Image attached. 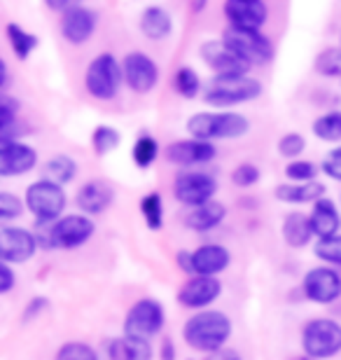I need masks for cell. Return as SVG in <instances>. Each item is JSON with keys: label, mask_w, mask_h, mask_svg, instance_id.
Instances as JSON below:
<instances>
[{"label": "cell", "mask_w": 341, "mask_h": 360, "mask_svg": "<svg viewBox=\"0 0 341 360\" xmlns=\"http://www.w3.org/2000/svg\"><path fill=\"white\" fill-rule=\"evenodd\" d=\"M162 358L164 360H176V349H173V342L166 340L164 347H162Z\"/></svg>", "instance_id": "45"}, {"label": "cell", "mask_w": 341, "mask_h": 360, "mask_svg": "<svg viewBox=\"0 0 341 360\" xmlns=\"http://www.w3.org/2000/svg\"><path fill=\"white\" fill-rule=\"evenodd\" d=\"M292 360H314V358H311V356H307V354H304V356H297V358H292Z\"/></svg>", "instance_id": "46"}, {"label": "cell", "mask_w": 341, "mask_h": 360, "mask_svg": "<svg viewBox=\"0 0 341 360\" xmlns=\"http://www.w3.org/2000/svg\"><path fill=\"white\" fill-rule=\"evenodd\" d=\"M314 227H311V218L304 213H288L283 218V239L290 248H304L314 239Z\"/></svg>", "instance_id": "25"}, {"label": "cell", "mask_w": 341, "mask_h": 360, "mask_svg": "<svg viewBox=\"0 0 341 360\" xmlns=\"http://www.w3.org/2000/svg\"><path fill=\"white\" fill-rule=\"evenodd\" d=\"M141 31L145 33V38L150 40H164L166 35H171L173 31V21L171 14L164 7H148L141 17Z\"/></svg>", "instance_id": "27"}, {"label": "cell", "mask_w": 341, "mask_h": 360, "mask_svg": "<svg viewBox=\"0 0 341 360\" xmlns=\"http://www.w3.org/2000/svg\"><path fill=\"white\" fill-rule=\"evenodd\" d=\"M217 192V180L204 171H183L173 180V194L185 206H204L213 201Z\"/></svg>", "instance_id": "10"}, {"label": "cell", "mask_w": 341, "mask_h": 360, "mask_svg": "<svg viewBox=\"0 0 341 360\" xmlns=\"http://www.w3.org/2000/svg\"><path fill=\"white\" fill-rule=\"evenodd\" d=\"M112 197H115V192L108 183H103V180H89V183H84L79 187L75 201H77V208L84 215H96V213H103L105 208L110 206Z\"/></svg>", "instance_id": "21"}, {"label": "cell", "mask_w": 341, "mask_h": 360, "mask_svg": "<svg viewBox=\"0 0 341 360\" xmlns=\"http://www.w3.org/2000/svg\"><path fill=\"white\" fill-rule=\"evenodd\" d=\"M224 17L234 28L259 31L266 24L269 7L262 0H229V3H224Z\"/></svg>", "instance_id": "15"}, {"label": "cell", "mask_w": 341, "mask_h": 360, "mask_svg": "<svg viewBox=\"0 0 341 360\" xmlns=\"http://www.w3.org/2000/svg\"><path fill=\"white\" fill-rule=\"evenodd\" d=\"M215 146L208 141H197V139H187V141H176L166 148V157L171 164L178 167H194V164H206L210 160H215Z\"/></svg>", "instance_id": "19"}, {"label": "cell", "mask_w": 341, "mask_h": 360, "mask_svg": "<svg viewBox=\"0 0 341 360\" xmlns=\"http://www.w3.org/2000/svg\"><path fill=\"white\" fill-rule=\"evenodd\" d=\"M314 134L321 141L337 143L341 141V112H325L314 122Z\"/></svg>", "instance_id": "32"}, {"label": "cell", "mask_w": 341, "mask_h": 360, "mask_svg": "<svg viewBox=\"0 0 341 360\" xmlns=\"http://www.w3.org/2000/svg\"><path fill=\"white\" fill-rule=\"evenodd\" d=\"M231 180H234V185L238 187H250L259 180V169L255 164H238V167L231 171Z\"/></svg>", "instance_id": "41"}, {"label": "cell", "mask_w": 341, "mask_h": 360, "mask_svg": "<svg viewBox=\"0 0 341 360\" xmlns=\"http://www.w3.org/2000/svg\"><path fill=\"white\" fill-rule=\"evenodd\" d=\"M164 307L157 300L145 297L138 300L136 304L129 309L127 319H124V335L138 337V340H152L155 335L162 333L164 328Z\"/></svg>", "instance_id": "9"}, {"label": "cell", "mask_w": 341, "mask_h": 360, "mask_svg": "<svg viewBox=\"0 0 341 360\" xmlns=\"http://www.w3.org/2000/svg\"><path fill=\"white\" fill-rule=\"evenodd\" d=\"M14 288V271L7 262L0 264V292L7 295Z\"/></svg>", "instance_id": "43"}, {"label": "cell", "mask_w": 341, "mask_h": 360, "mask_svg": "<svg viewBox=\"0 0 341 360\" xmlns=\"http://www.w3.org/2000/svg\"><path fill=\"white\" fill-rule=\"evenodd\" d=\"M5 33H7V40H10L12 52L17 54L21 61H26L28 56H31L33 49L40 45L38 35L28 33L26 28H21L19 24H7L5 26Z\"/></svg>", "instance_id": "29"}, {"label": "cell", "mask_w": 341, "mask_h": 360, "mask_svg": "<svg viewBox=\"0 0 341 360\" xmlns=\"http://www.w3.org/2000/svg\"><path fill=\"white\" fill-rule=\"evenodd\" d=\"M321 171L325 176H330L332 180L341 183V146L335 148V150H330V153L323 157Z\"/></svg>", "instance_id": "42"}, {"label": "cell", "mask_w": 341, "mask_h": 360, "mask_svg": "<svg viewBox=\"0 0 341 360\" xmlns=\"http://www.w3.org/2000/svg\"><path fill=\"white\" fill-rule=\"evenodd\" d=\"M224 360H241V358H238L236 354H229V356H227V358H224Z\"/></svg>", "instance_id": "47"}, {"label": "cell", "mask_w": 341, "mask_h": 360, "mask_svg": "<svg viewBox=\"0 0 341 360\" xmlns=\"http://www.w3.org/2000/svg\"><path fill=\"white\" fill-rule=\"evenodd\" d=\"M96 31V14L84 5H72L61 14V33L70 45H84Z\"/></svg>", "instance_id": "17"}, {"label": "cell", "mask_w": 341, "mask_h": 360, "mask_svg": "<svg viewBox=\"0 0 341 360\" xmlns=\"http://www.w3.org/2000/svg\"><path fill=\"white\" fill-rule=\"evenodd\" d=\"M124 82V68L112 54H98L84 73V87L98 101H112Z\"/></svg>", "instance_id": "5"}, {"label": "cell", "mask_w": 341, "mask_h": 360, "mask_svg": "<svg viewBox=\"0 0 341 360\" xmlns=\"http://www.w3.org/2000/svg\"><path fill=\"white\" fill-rule=\"evenodd\" d=\"M201 59L206 61V66L213 70L215 75H248L250 63L238 56L234 49L224 45L222 40H208L201 45Z\"/></svg>", "instance_id": "11"}, {"label": "cell", "mask_w": 341, "mask_h": 360, "mask_svg": "<svg viewBox=\"0 0 341 360\" xmlns=\"http://www.w3.org/2000/svg\"><path fill=\"white\" fill-rule=\"evenodd\" d=\"M316 68L328 77H341V49L330 47L318 56Z\"/></svg>", "instance_id": "38"}, {"label": "cell", "mask_w": 341, "mask_h": 360, "mask_svg": "<svg viewBox=\"0 0 341 360\" xmlns=\"http://www.w3.org/2000/svg\"><path fill=\"white\" fill-rule=\"evenodd\" d=\"M307 148V141H304L302 134H285L283 139L278 141V153L283 157H300Z\"/></svg>", "instance_id": "40"}, {"label": "cell", "mask_w": 341, "mask_h": 360, "mask_svg": "<svg viewBox=\"0 0 341 360\" xmlns=\"http://www.w3.org/2000/svg\"><path fill=\"white\" fill-rule=\"evenodd\" d=\"M302 349L314 360L332 358L341 351V326L330 319H314L302 330Z\"/></svg>", "instance_id": "6"}, {"label": "cell", "mask_w": 341, "mask_h": 360, "mask_svg": "<svg viewBox=\"0 0 341 360\" xmlns=\"http://www.w3.org/2000/svg\"><path fill=\"white\" fill-rule=\"evenodd\" d=\"M224 215H227L224 204H220V201H208V204L192 208V211L187 213L185 225L194 229V232H208V229L220 225L224 220Z\"/></svg>", "instance_id": "26"}, {"label": "cell", "mask_w": 341, "mask_h": 360, "mask_svg": "<svg viewBox=\"0 0 341 360\" xmlns=\"http://www.w3.org/2000/svg\"><path fill=\"white\" fill-rule=\"evenodd\" d=\"M304 295L316 304H332L341 297V276L332 267H314L302 281Z\"/></svg>", "instance_id": "13"}, {"label": "cell", "mask_w": 341, "mask_h": 360, "mask_svg": "<svg viewBox=\"0 0 341 360\" xmlns=\"http://www.w3.org/2000/svg\"><path fill=\"white\" fill-rule=\"evenodd\" d=\"M176 89L178 94H183L185 98H194L197 94L201 91V80H199V73L190 66H183L178 68L176 73Z\"/></svg>", "instance_id": "34"}, {"label": "cell", "mask_w": 341, "mask_h": 360, "mask_svg": "<svg viewBox=\"0 0 341 360\" xmlns=\"http://www.w3.org/2000/svg\"><path fill=\"white\" fill-rule=\"evenodd\" d=\"M316 255H318V260L330 262V264H339L341 267V234L318 241Z\"/></svg>", "instance_id": "37"}, {"label": "cell", "mask_w": 341, "mask_h": 360, "mask_svg": "<svg viewBox=\"0 0 341 360\" xmlns=\"http://www.w3.org/2000/svg\"><path fill=\"white\" fill-rule=\"evenodd\" d=\"M259 94H262V84L248 75H215L210 77L204 87L206 103L215 108L248 103V101H255Z\"/></svg>", "instance_id": "4"}, {"label": "cell", "mask_w": 341, "mask_h": 360, "mask_svg": "<svg viewBox=\"0 0 341 360\" xmlns=\"http://www.w3.org/2000/svg\"><path fill=\"white\" fill-rule=\"evenodd\" d=\"M24 213V201L19 197H14L10 192H3L0 194V220H14Z\"/></svg>", "instance_id": "39"}, {"label": "cell", "mask_w": 341, "mask_h": 360, "mask_svg": "<svg viewBox=\"0 0 341 360\" xmlns=\"http://www.w3.org/2000/svg\"><path fill=\"white\" fill-rule=\"evenodd\" d=\"M38 239L24 227H3L0 229V260L7 264L28 262L38 250Z\"/></svg>", "instance_id": "12"}, {"label": "cell", "mask_w": 341, "mask_h": 360, "mask_svg": "<svg viewBox=\"0 0 341 360\" xmlns=\"http://www.w3.org/2000/svg\"><path fill=\"white\" fill-rule=\"evenodd\" d=\"M183 337L194 351L215 354V351H220L231 337V321L227 314L206 309V311L194 314L192 319L185 323Z\"/></svg>", "instance_id": "1"}, {"label": "cell", "mask_w": 341, "mask_h": 360, "mask_svg": "<svg viewBox=\"0 0 341 360\" xmlns=\"http://www.w3.org/2000/svg\"><path fill=\"white\" fill-rule=\"evenodd\" d=\"M157 155H159V143H157L155 139H152L150 134H143L141 139H138V141L134 143L131 157H134L136 167L148 169L150 164H155Z\"/></svg>", "instance_id": "31"}, {"label": "cell", "mask_w": 341, "mask_h": 360, "mask_svg": "<svg viewBox=\"0 0 341 360\" xmlns=\"http://www.w3.org/2000/svg\"><path fill=\"white\" fill-rule=\"evenodd\" d=\"M187 131L197 141H234L250 131V122L238 112H197L187 120Z\"/></svg>", "instance_id": "3"}, {"label": "cell", "mask_w": 341, "mask_h": 360, "mask_svg": "<svg viewBox=\"0 0 341 360\" xmlns=\"http://www.w3.org/2000/svg\"><path fill=\"white\" fill-rule=\"evenodd\" d=\"M231 255L224 246L208 243L192 253V274L194 276H217L220 271L229 267Z\"/></svg>", "instance_id": "20"}, {"label": "cell", "mask_w": 341, "mask_h": 360, "mask_svg": "<svg viewBox=\"0 0 341 360\" xmlns=\"http://www.w3.org/2000/svg\"><path fill=\"white\" fill-rule=\"evenodd\" d=\"M222 292V283L215 276H192L187 283L180 288L178 292V302L187 309H204L208 304L220 297Z\"/></svg>", "instance_id": "16"}, {"label": "cell", "mask_w": 341, "mask_h": 360, "mask_svg": "<svg viewBox=\"0 0 341 360\" xmlns=\"http://www.w3.org/2000/svg\"><path fill=\"white\" fill-rule=\"evenodd\" d=\"M124 82L138 94H145L157 87L159 82V66L143 52H129L124 56Z\"/></svg>", "instance_id": "14"}, {"label": "cell", "mask_w": 341, "mask_h": 360, "mask_svg": "<svg viewBox=\"0 0 341 360\" xmlns=\"http://www.w3.org/2000/svg\"><path fill=\"white\" fill-rule=\"evenodd\" d=\"M26 208L35 215L38 222L52 225V222L63 218V208H66V192L61 185L49 183V180H38V183L28 185L26 190Z\"/></svg>", "instance_id": "7"}, {"label": "cell", "mask_w": 341, "mask_h": 360, "mask_svg": "<svg viewBox=\"0 0 341 360\" xmlns=\"http://www.w3.org/2000/svg\"><path fill=\"white\" fill-rule=\"evenodd\" d=\"M120 143H122V136L117 129H112V127H105V124H101L94 129V134H91V146L94 150H96V155H108V153H112L115 148H120Z\"/></svg>", "instance_id": "33"}, {"label": "cell", "mask_w": 341, "mask_h": 360, "mask_svg": "<svg viewBox=\"0 0 341 360\" xmlns=\"http://www.w3.org/2000/svg\"><path fill=\"white\" fill-rule=\"evenodd\" d=\"M178 267L192 274V253H178Z\"/></svg>", "instance_id": "44"}, {"label": "cell", "mask_w": 341, "mask_h": 360, "mask_svg": "<svg viewBox=\"0 0 341 360\" xmlns=\"http://www.w3.org/2000/svg\"><path fill=\"white\" fill-rule=\"evenodd\" d=\"M316 174H318V167L314 162H307V160H295L285 167V176L288 180H292V183H314Z\"/></svg>", "instance_id": "36"}, {"label": "cell", "mask_w": 341, "mask_h": 360, "mask_svg": "<svg viewBox=\"0 0 341 360\" xmlns=\"http://www.w3.org/2000/svg\"><path fill=\"white\" fill-rule=\"evenodd\" d=\"M35 164H38V153L31 146H26V143L14 141L0 146V176H24Z\"/></svg>", "instance_id": "18"}, {"label": "cell", "mask_w": 341, "mask_h": 360, "mask_svg": "<svg viewBox=\"0 0 341 360\" xmlns=\"http://www.w3.org/2000/svg\"><path fill=\"white\" fill-rule=\"evenodd\" d=\"M108 358L110 360H150L152 358V344L148 340H138V337H115L108 344Z\"/></svg>", "instance_id": "23"}, {"label": "cell", "mask_w": 341, "mask_h": 360, "mask_svg": "<svg viewBox=\"0 0 341 360\" xmlns=\"http://www.w3.org/2000/svg\"><path fill=\"white\" fill-rule=\"evenodd\" d=\"M54 360H98V354L84 342H68L56 351Z\"/></svg>", "instance_id": "35"}, {"label": "cell", "mask_w": 341, "mask_h": 360, "mask_svg": "<svg viewBox=\"0 0 341 360\" xmlns=\"http://www.w3.org/2000/svg\"><path fill=\"white\" fill-rule=\"evenodd\" d=\"M75 176H77V162L70 160L68 155H56L42 167V180H49V183L56 185H66Z\"/></svg>", "instance_id": "28"}, {"label": "cell", "mask_w": 341, "mask_h": 360, "mask_svg": "<svg viewBox=\"0 0 341 360\" xmlns=\"http://www.w3.org/2000/svg\"><path fill=\"white\" fill-rule=\"evenodd\" d=\"M222 42L231 47L238 56H243L250 66H262L274 59L276 49L271 40L262 31H243V28L229 26L222 35Z\"/></svg>", "instance_id": "8"}, {"label": "cell", "mask_w": 341, "mask_h": 360, "mask_svg": "<svg viewBox=\"0 0 341 360\" xmlns=\"http://www.w3.org/2000/svg\"><path fill=\"white\" fill-rule=\"evenodd\" d=\"M141 213L145 222H148L150 229H162L164 225V201H162V194L159 192H150L145 194L143 201H141Z\"/></svg>", "instance_id": "30"}, {"label": "cell", "mask_w": 341, "mask_h": 360, "mask_svg": "<svg viewBox=\"0 0 341 360\" xmlns=\"http://www.w3.org/2000/svg\"><path fill=\"white\" fill-rule=\"evenodd\" d=\"M309 218H311V227H314V234L318 236V239H330V236L339 234L341 215H339L332 199H328V197L318 199Z\"/></svg>", "instance_id": "22"}, {"label": "cell", "mask_w": 341, "mask_h": 360, "mask_svg": "<svg viewBox=\"0 0 341 360\" xmlns=\"http://www.w3.org/2000/svg\"><path fill=\"white\" fill-rule=\"evenodd\" d=\"M38 239L40 246L45 248H79L82 243H86L94 236V220L84 213H72V215H63L61 220L52 222V225H45V222H38Z\"/></svg>", "instance_id": "2"}, {"label": "cell", "mask_w": 341, "mask_h": 360, "mask_svg": "<svg viewBox=\"0 0 341 360\" xmlns=\"http://www.w3.org/2000/svg\"><path fill=\"white\" fill-rule=\"evenodd\" d=\"M276 199L285 201V204H316L323 199L325 185L314 180V183H288L276 187Z\"/></svg>", "instance_id": "24"}]
</instances>
